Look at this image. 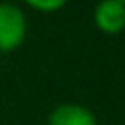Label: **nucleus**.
<instances>
[{
  "mask_svg": "<svg viewBox=\"0 0 125 125\" xmlns=\"http://www.w3.org/2000/svg\"><path fill=\"white\" fill-rule=\"evenodd\" d=\"M48 125H96V117L81 104H61L50 113Z\"/></svg>",
  "mask_w": 125,
  "mask_h": 125,
  "instance_id": "nucleus-3",
  "label": "nucleus"
},
{
  "mask_svg": "<svg viewBox=\"0 0 125 125\" xmlns=\"http://www.w3.org/2000/svg\"><path fill=\"white\" fill-rule=\"evenodd\" d=\"M27 36V19L17 4H0V52H13L23 44Z\"/></svg>",
  "mask_w": 125,
  "mask_h": 125,
  "instance_id": "nucleus-1",
  "label": "nucleus"
},
{
  "mask_svg": "<svg viewBox=\"0 0 125 125\" xmlns=\"http://www.w3.org/2000/svg\"><path fill=\"white\" fill-rule=\"evenodd\" d=\"M94 21L106 33H117L125 27V2L121 0H106L100 2L94 10Z\"/></svg>",
  "mask_w": 125,
  "mask_h": 125,
  "instance_id": "nucleus-2",
  "label": "nucleus"
},
{
  "mask_svg": "<svg viewBox=\"0 0 125 125\" xmlns=\"http://www.w3.org/2000/svg\"><path fill=\"white\" fill-rule=\"evenodd\" d=\"M29 6H33V9H38V10H56V9H61V6H65V2H62V0H48V2L29 0Z\"/></svg>",
  "mask_w": 125,
  "mask_h": 125,
  "instance_id": "nucleus-4",
  "label": "nucleus"
}]
</instances>
